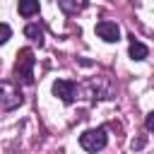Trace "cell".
<instances>
[{
	"mask_svg": "<svg viewBox=\"0 0 154 154\" xmlns=\"http://www.w3.org/2000/svg\"><path fill=\"white\" fill-rule=\"evenodd\" d=\"M24 36L31 38V41H38V43L43 41V31H41L38 24H26V26H24Z\"/></svg>",
	"mask_w": 154,
	"mask_h": 154,
	"instance_id": "8",
	"label": "cell"
},
{
	"mask_svg": "<svg viewBox=\"0 0 154 154\" xmlns=\"http://www.w3.org/2000/svg\"><path fill=\"white\" fill-rule=\"evenodd\" d=\"M34 51L31 48H22L17 53V63H14V77L22 82V84H31L34 82Z\"/></svg>",
	"mask_w": 154,
	"mask_h": 154,
	"instance_id": "1",
	"label": "cell"
},
{
	"mask_svg": "<svg viewBox=\"0 0 154 154\" xmlns=\"http://www.w3.org/2000/svg\"><path fill=\"white\" fill-rule=\"evenodd\" d=\"M10 36H12V29H10L7 24H2V22H0V46H2V43H7V41H10Z\"/></svg>",
	"mask_w": 154,
	"mask_h": 154,
	"instance_id": "9",
	"label": "cell"
},
{
	"mask_svg": "<svg viewBox=\"0 0 154 154\" xmlns=\"http://www.w3.org/2000/svg\"><path fill=\"white\" fill-rule=\"evenodd\" d=\"M19 103H22L19 89H17L12 82L2 79V82H0V111H14Z\"/></svg>",
	"mask_w": 154,
	"mask_h": 154,
	"instance_id": "3",
	"label": "cell"
},
{
	"mask_svg": "<svg viewBox=\"0 0 154 154\" xmlns=\"http://www.w3.org/2000/svg\"><path fill=\"white\" fill-rule=\"evenodd\" d=\"M147 55H149V48H147L142 41H135V38H132V43H130V58H132V60H144Z\"/></svg>",
	"mask_w": 154,
	"mask_h": 154,
	"instance_id": "6",
	"label": "cell"
},
{
	"mask_svg": "<svg viewBox=\"0 0 154 154\" xmlns=\"http://www.w3.org/2000/svg\"><path fill=\"white\" fill-rule=\"evenodd\" d=\"M96 34H99V38H103L108 43H116L120 38V29H118L116 22H99L96 24Z\"/></svg>",
	"mask_w": 154,
	"mask_h": 154,
	"instance_id": "5",
	"label": "cell"
},
{
	"mask_svg": "<svg viewBox=\"0 0 154 154\" xmlns=\"http://www.w3.org/2000/svg\"><path fill=\"white\" fill-rule=\"evenodd\" d=\"M58 2L65 12H77V2H72V0H58Z\"/></svg>",
	"mask_w": 154,
	"mask_h": 154,
	"instance_id": "10",
	"label": "cell"
},
{
	"mask_svg": "<svg viewBox=\"0 0 154 154\" xmlns=\"http://www.w3.org/2000/svg\"><path fill=\"white\" fill-rule=\"evenodd\" d=\"M53 94L60 96V101L72 103V101H75V94H77V87H75V82H70V79H55V82H53Z\"/></svg>",
	"mask_w": 154,
	"mask_h": 154,
	"instance_id": "4",
	"label": "cell"
},
{
	"mask_svg": "<svg viewBox=\"0 0 154 154\" xmlns=\"http://www.w3.org/2000/svg\"><path fill=\"white\" fill-rule=\"evenodd\" d=\"M108 142V135L103 128H91V130H84L79 135V144L87 149V152H101Z\"/></svg>",
	"mask_w": 154,
	"mask_h": 154,
	"instance_id": "2",
	"label": "cell"
},
{
	"mask_svg": "<svg viewBox=\"0 0 154 154\" xmlns=\"http://www.w3.org/2000/svg\"><path fill=\"white\" fill-rule=\"evenodd\" d=\"M38 12V0H19V14L22 17H34Z\"/></svg>",
	"mask_w": 154,
	"mask_h": 154,
	"instance_id": "7",
	"label": "cell"
},
{
	"mask_svg": "<svg viewBox=\"0 0 154 154\" xmlns=\"http://www.w3.org/2000/svg\"><path fill=\"white\" fill-rule=\"evenodd\" d=\"M144 125H147V130H154V113H149V116H147Z\"/></svg>",
	"mask_w": 154,
	"mask_h": 154,
	"instance_id": "11",
	"label": "cell"
}]
</instances>
